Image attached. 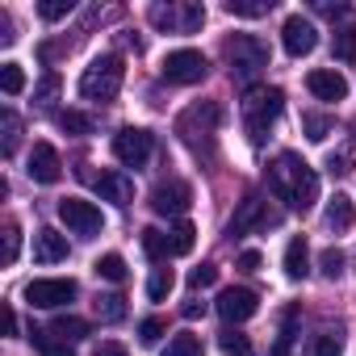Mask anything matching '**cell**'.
Returning <instances> with one entry per match:
<instances>
[{"instance_id":"cell-14","label":"cell","mask_w":356,"mask_h":356,"mask_svg":"<svg viewBox=\"0 0 356 356\" xmlns=\"http://www.w3.org/2000/svg\"><path fill=\"white\" fill-rule=\"evenodd\" d=\"M306 88L318 97V101H343L348 97V80L335 72V67H314L306 76Z\"/></svg>"},{"instance_id":"cell-1","label":"cell","mask_w":356,"mask_h":356,"mask_svg":"<svg viewBox=\"0 0 356 356\" xmlns=\"http://www.w3.org/2000/svg\"><path fill=\"white\" fill-rule=\"evenodd\" d=\"M268 193H273L277 202H285L289 210L306 214V210L318 202V172H314L306 159H298L293 151H281V155L268 163Z\"/></svg>"},{"instance_id":"cell-39","label":"cell","mask_w":356,"mask_h":356,"mask_svg":"<svg viewBox=\"0 0 356 356\" xmlns=\"http://www.w3.org/2000/svg\"><path fill=\"white\" fill-rule=\"evenodd\" d=\"M318 268H323V277L335 281V277L343 273V252H339V248H327V252L318 256Z\"/></svg>"},{"instance_id":"cell-4","label":"cell","mask_w":356,"mask_h":356,"mask_svg":"<svg viewBox=\"0 0 356 356\" xmlns=\"http://www.w3.org/2000/svg\"><path fill=\"white\" fill-rule=\"evenodd\" d=\"M76 293H80V285H76L72 277H38V281L26 285V302L38 306V310H59V306H67Z\"/></svg>"},{"instance_id":"cell-20","label":"cell","mask_w":356,"mask_h":356,"mask_svg":"<svg viewBox=\"0 0 356 356\" xmlns=\"http://www.w3.org/2000/svg\"><path fill=\"white\" fill-rule=\"evenodd\" d=\"M92 273H97L101 281H113V285H122V281L130 277V268H126V260H122L118 252H105V256L92 264Z\"/></svg>"},{"instance_id":"cell-19","label":"cell","mask_w":356,"mask_h":356,"mask_svg":"<svg viewBox=\"0 0 356 356\" xmlns=\"http://www.w3.org/2000/svg\"><path fill=\"white\" fill-rule=\"evenodd\" d=\"M51 335H59L63 343H80V339L88 335V323H84L80 314H55V323H51Z\"/></svg>"},{"instance_id":"cell-27","label":"cell","mask_w":356,"mask_h":356,"mask_svg":"<svg viewBox=\"0 0 356 356\" xmlns=\"http://www.w3.org/2000/svg\"><path fill=\"white\" fill-rule=\"evenodd\" d=\"M331 51H335V59H339V63H356V26H343V30H335V42H331Z\"/></svg>"},{"instance_id":"cell-3","label":"cell","mask_w":356,"mask_h":356,"mask_svg":"<svg viewBox=\"0 0 356 356\" xmlns=\"http://www.w3.org/2000/svg\"><path fill=\"white\" fill-rule=\"evenodd\" d=\"M281 105H285V92L281 88H264V84H256V88H248V97H243V122H248V134L260 143L264 134H268V126L281 118Z\"/></svg>"},{"instance_id":"cell-8","label":"cell","mask_w":356,"mask_h":356,"mask_svg":"<svg viewBox=\"0 0 356 356\" xmlns=\"http://www.w3.org/2000/svg\"><path fill=\"white\" fill-rule=\"evenodd\" d=\"M59 222H63L72 235H97V231L105 227L101 210H97L92 202H84V197H63V202H59Z\"/></svg>"},{"instance_id":"cell-12","label":"cell","mask_w":356,"mask_h":356,"mask_svg":"<svg viewBox=\"0 0 356 356\" xmlns=\"http://www.w3.org/2000/svg\"><path fill=\"white\" fill-rule=\"evenodd\" d=\"M256 310H260V298L252 289H222L218 293V314L227 323H248Z\"/></svg>"},{"instance_id":"cell-36","label":"cell","mask_w":356,"mask_h":356,"mask_svg":"<svg viewBox=\"0 0 356 356\" xmlns=\"http://www.w3.org/2000/svg\"><path fill=\"white\" fill-rule=\"evenodd\" d=\"M151 22L159 30H181V9H172V5H151Z\"/></svg>"},{"instance_id":"cell-17","label":"cell","mask_w":356,"mask_h":356,"mask_svg":"<svg viewBox=\"0 0 356 356\" xmlns=\"http://www.w3.org/2000/svg\"><path fill=\"white\" fill-rule=\"evenodd\" d=\"M327 227H331L335 235L356 227V202H352L348 193H335V197L327 202Z\"/></svg>"},{"instance_id":"cell-7","label":"cell","mask_w":356,"mask_h":356,"mask_svg":"<svg viewBox=\"0 0 356 356\" xmlns=\"http://www.w3.org/2000/svg\"><path fill=\"white\" fill-rule=\"evenodd\" d=\"M206 72H210V63H206L202 51H172L163 59V80L168 84H202Z\"/></svg>"},{"instance_id":"cell-37","label":"cell","mask_w":356,"mask_h":356,"mask_svg":"<svg viewBox=\"0 0 356 356\" xmlns=\"http://www.w3.org/2000/svg\"><path fill=\"white\" fill-rule=\"evenodd\" d=\"M76 5H72V0H42V5H38V13H42V22H63L67 13H72Z\"/></svg>"},{"instance_id":"cell-11","label":"cell","mask_w":356,"mask_h":356,"mask_svg":"<svg viewBox=\"0 0 356 356\" xmlns=\"http://www.w3.org/2000/svg\"><path fill=\"white\" fill-rule=\"evenodd\" d=\"M26 172H30V181H38V185H55L59 176H63V159H59V151L51 143H34Z\"/></svg>"},{"instance_id":"cell-6","label":"cell","mask_w":356,"mask_h":356,"mask_svg":"<svg viewBox=\"0 0 356 356\" xmlns=\"http://www.w3.org/2000/svg\"><path fill=\"white\" fill-rule=\"evenodd\" d=\"M151 151H155V138L143 126H126V130L113 134V159L126 163V168H143L151 159Z\"/></svg>"},{"instance_id":"cell-48","label":"cell","mask_w":356,"mask_h":356,"mask_svg":"<svg viewBox=\"0 0 356 356\" xmlns=\"http://www.w3.org/2000/svg\"><path fill=\"white\" fill-rule=\"evenodd\" d=\"M5 327H9V335L17 331V310H5Z\"/></svg>"},{"instance_id":"cell-44","label":"cell","mask_w":356,"mask_h":356,"mask_svg":"<svg viewBox=\"0 0 356 356\" xmlns=\"http://www.w3.org/2000/svg\"><path fill=\"white\" fill-rule=\"evenodd\" d=\"M260 264H264V260H260V252H252V248H248V252H239V268H243V273H256Z\"/></svg>"},{"instance_id":"cell-45","label":"cell","mask_w":356,"mask_h":356,"mask_svg":"<svg viewBox=\"0 0 356 356\" xmlns=\"http://www.w3.org/2000/svg\"><path fill=\"white\" fill-rule=\"evenodd\" d=\"M97 356H130L118 339H105V343H97Z\"/></svg>"},{"instance_id":"cell-21","label":"cell","mask_w":356,"mask_h":356,"mask_svg":"<svg viewBox=\"0 0 356 356\" xmlns=\"http://www.w3.org/2000/svg\"><path fill=\"white\" fill-rule=\"evenodd\" d=\"M159 356H206V348H202V335L181 331V335H172V339H168V348H163Z\"/></svg>"},{"instance_id":"cell-30","label":"cell","mask_w":356,"mask_h":356,"mask_svg":"<svg viewBox=\"0 0 356 356\" xmlns=\"http://www.w3.org/2000/svg\"><path fill=\"white\" fill-rule=\"evenodd\" d=\"M172 289H176L172 268H155V273H151V281H147V298H151V302H163Z\"/></svg>"},{"instance_id":"cell-22","label":"cell","mask_w":356,"mask_h":356,"mask_svg":"<svg viewBox=\"0 0 356 356\" xmlns=\"http://www.w3.org/2000/svg\"><path fill=\"white\" fill-rule=\"evenodd\" d=\"M306 356H343V339H339V331H318V335L306 343Z\"/></svg>"},{"instance_id":"cell-2","label":"cell","mask_w":356,"mask_h":356,"mask_svg":"<svg viewBox=\"0 0 356 356\" xmlns=\"http://www.w3.org/2000/svg\"><path fill=\"white\" fill-rule=\"evenodd\" d=\"M122 76H126L122 55H97L80 76V97L84 101H113L122 88Z\"/></svg>"},{"instance_id":"cell-5","label":"cell","mask_w":356,"mask_h":356,"mask_svg":"<svg viewBox=\"0 0 356 356\" xmlns=\"http://www.w3.org/2000/svg\"><path fill=\"white\" fill-rule=\"evenodd\" d=\"M227 59H231V72H235L239 80H248V76H256L260 67H268V51H264V42L252 38V34H235V38L227 42Z\"/></svg>"},{"instance_id":"cell-9","label":"cell","mask_w":356,"mask_h":356,"mask_svg":"<svg viewBox=\"0 0 356 356\" xmlns=\"http://www.w3.org/2000/svg\"><path fill=\"white\" fill-rule=\"evenodd\" d=\"M281 47H285V55H289V59L310 55V51L318 47V30H314V22H306L302 13L285 17V26H281Z\"/></svg>"},{"instance_id":"cell-40","label":"cell","mask_w":356,"mask_h":356,"mask_svg":"<svg viewBox=\"0 0 356 356\" xmlns=\"http://www.w3.org/2000/svg\"><path fill=\"white\" fill-rule=\"evenodd\" d=\"M17 252H22V231L17 227H5V264H17Z\"/></svg>"},{"instance_id":"cell-42","label":"cell","mask_w":356,"mask_h":356,"mask_svg":"<svg viewBox=\"0 0 356 356\" xmlns=\"http://www.w3.org/2000/svg\"><path fill=\"white\" fill-rule=\"evenodd\" d=\"M214 281H218V268H214V264H202V268L189 273V285H193V289H206V285H214Z\"/></svg>"},{"instance_id":"cell-35","label":"cell","mask_w":356,"mask_h":356,"mask_svg":"<svg viewBox=\"0 0 356 356\" xmlns=\"http://www.w3.org/2000/svg\"><path fill=\"white\" fill-rule=\"evenodd\" d=\"M206 26V9L197 5V0H189V5H181V34H197Z\"/></svg>"},{"instance_id":"cell-13","label":"cell","mask_w":356,"mask_h":356,"mask_svg":"<svg viewBox=\"0 0 356 356\" xmlns=\"http://www.w3.org/2000/svg\"><path fill=\"white\" fill-rule=\"evenodd\" d=\"M88 181H92V189L101 193V202H113V206H130V197H134V185H130V176H122V172H84Z\"/></svg>"},{"instance_id":"cell-41","label":"cell","mask_w":356,"mask_h":356,"mask_svg":"<svg viewBox=\"0 0 356 356\" xmlns=\"http://www.w3.org/2000/svg\"><path fill=\"white\" fill-rule=\"evenodd\" d=\"M55 92H59V76H55V72H47V76L38 80V88H34V101H42V105H47V101H55Z\"/></svg>"},{"instance_id":"cell-47","label":"cell","mask_w":356,"mask_h":356,"mask_svg":"<svg viewBox=\"0 0 356 356\" xmlns=\"http://www.w3.org/2000/svg\"><path fill=\"white\" fill-rule=\"evenodd\" d=\"M181 314H185V318H202V314H206V302H185Z\"/></svg>"},{"instance_id":"cell-43","label":"cell","mask_w":356,"mask_h":356,"mask_svg":"<svg viewBox=\"0 0 356 356\" xmlns=\"http://www.w3.org/2000/svg\"><path fill=\"white\" fill-rule=\"evenodd\" d=\"M159 335H163V318H143L138 323V339L143 343H159Z\"/></svg>"},{"instance_id":"cell-32","label":"cell","mask_w":356,"mask_h":356,"mask_svg":"<svg viewBox=\"0 0 356 356\" xmlns=\"http://www.w3.org/2000/svg\"><path fill=\"white\" fill-rule=\"evenodd\" d=\"M34 348L42 352V356H76L72 352V343H63L59 335H51V331H34Z\"/></svg>"},{"instance_id":"cell-24","label":"cell","mask_w":356,"mask_h":356,"mask_svg":"<svg viewBox=\"0 0 356 356\" xmlns=\"http://www.w3.org/2000/svg\"><path fill=\"white\" fill-rule=\"evenodd\" d=\"M0 126H5L0 151H5V155H13V151H17V143H22V118H17L13 109H5V113H0Z\"/></svg>"},{"instance_id":"cell-23","label":"cell","mask_w":356,"mask_h":356,"mask_svg":"<svg viewBox=\"0 0 356 356\" xmlns=\"http://www.w3.org/2000/svg\"><path fill=\"white\" fill-rule=\"evenodd\" d=\"M168 239H172V256H189L193 252V243H197V231H193V222H176L172 231H168Z\"/></svg>"},{"instance_id":"cell-18","label":"cell","mask_w":356,"mask_h":356,"mask_svg":"<svg viewBox=\"0 0 356 356\" xmlns=\"http://www.w3.org/2000/svg\"><path fill=\"white\" fill-rule=\"evenodd\" d=\"M306 273H310V248H306L302 235H293V239L285 243V277H289V281H302Z\"/></svg>"},{"instance_id":"cell-31","label":"cell","mask_w":356,"mask_h":356,"mask_svg":"<svg viewBox=\"0 0 356 356\" xmlns=\"http://www.w3.org/2000/svg\"><path fill=\"white\" fill-rule=\"evenodd\" d=\"M0 88H5L9 97L26 92V72H22V63H0Z\"/></svg>"},{"instance_id":"cell-26","label":"cell","mask_w":356,"mask_h":356,"mask_svg":"<svg viewBox=\"0 0 356 356\" xmlns=\"http://www.w3.org/2000/svg\"><path fill=\"white\" fill-rule=\"evenodd\" d=\"M97 318H101V323H122V318H126V298H122V293L97 298Z\"/></svg>"},{"instance_id":"cell-34","label":"cell","mask_w":356,"mask_h":356,"mask_svg":"<svg viewBox=\"0 0 356 356\" xmlns=\"http://www.w3.org/2000/svg\"><path fill=\"white\" fill-rule=\"evenodd\" d=\"M218 348H222V356H256V352H252V339L239 335V331H222Z\"/></svg>"},{"instance_id":"cell-38","label":"cell","mask_w":356,"mask_h":356,"mask_svg":"<svg viewBox=\"0 0 356 356\" xmlns=\"http://www.w3.org/2000/svg\"><path fill=\"white\" fill-rule=\"evenodd\" d=\"M302 126H306V138H310V143H323V138L331 134V122H327V118H318V113H306V118H302Z\"/></svg>"},{"instance_id":"cell-16","label":"cell","mask_w":356,"mask_h":356,"mask_svg":"<svg viewBox=\"0 0 356 356\" xmlns=\"http://www.w3.org/2000/svg\"><path fill=\"white\" fill-rule=\"evenodd\" d=\"M34 260L38 264H59L67 260V239L59 231H38L34 235Z\"/></svg>"},{"instance_id":"cell-25","label":"cell","mask_w":356,"mask_h":356,"mask_svg":"<svg viewBox=\"0 0 356 356\" xmlns=\"http://www.w3.org/2000/svg\"><path fill=\"white\" fill-rule=\"evenodd\" d=\"M143 252H147L151 260H168V256H172V239H168L163 231L147 227V231H143Z\"/></svg>"},{"instance_id":"cell-10","label":"cell","mask_w":356,"mask_h":356,"mask_svg":"<svg viewBox=\"0 0 356 356\" xmlns=\"http://www.w3.org/2000/svg\"><path fill=\"white\" fill-rule=\"evenodd\" d=\"M189 206H193V189H189L185 181H163V185H155V193H151V210L163 214V218H181Z\"/></svg>"},{"instance_id":"cell-33","label":"cell","mask_w":356,"mask_h":356,"mask_svg":"<svg viewBox=\"0 0 356 356\" xmlns=\"http://www.w3.org/2000/svg\"><path fill=\"white\" fill-rule=\"evenodd\" d=\"M273 9V0H227L231 17H264Z\"/></svg>"},{"instance_id":"cell-28","label":"cell","mask_w":356,"mask_h":356,"mask_svg":"<svg viewBox=\"0 0 356 356\" xmlns=\"http://www.w3.org/2000/svg\"><path fill=\"white\" fill-rule=\"evenodd\" d=\"M293 323H298V310L289 306V310H285V318H281V331H277V343H273V352H268V356H289L293 335H298V331H293Z\"/></svg>"},{"instance_id":"cell-29","label":"cell","mask_w":356,"mask_h":356,"mask_svg":"<svg viewBox=\"0 0 356 356\" xmlns=\"http://www.w3.org/2000/svg\"><path fill=\"white\" fill-rule=\"evenodd\" d=\"M55 122H59V130H63V134H92V118H88V113H80V109H63Z\"/></svg>"},{"instance_id":"cell-15","label":"cell","mask_w":356,"mask_h":356,"mask_svg":"<svg viewBox=\"0 0 356 356\" xmlns=\"http://www.w3.org/2000/svg\"><path fill=\"white\" fill-rule=\"evenodd\" d=\"M273 222H277V218H268V214H264V202L252 193V197L239 202V210H235V218H231L227 231H231V235H248L252 227H273Z\"/></svg>"},{"instance_id":"cell-46","label":"cell","mask_w":356,"mask_h":356,"mask_svg":"<svg viewBox=\"0 0 356 356\" xmlns=\"http://www.w3.org/2000/svg\"><path fill=\"white\" fill-rule=\"evenodd\" d=\"M17 34H13V22H9V13H0V42H13Z\"/></svg>"}]
</instances>
